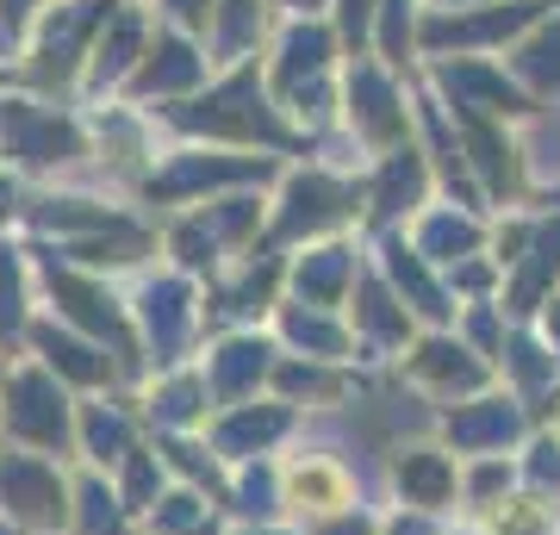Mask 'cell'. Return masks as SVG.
Here are the masks:
<instances>
[{"mask_svg": "<svg viewBox=\"0 0 560 535\" xmlns=\"http://www.w3.org/2000/svg\"><path fill=\"white\" fill-rule=\"evenodd\" d=\"M81 523H88V535H106L119 523V504L106 498V486H81Z\"/></svg>", "mask_w": 560, "mask_h": 535, "instance_id": "38", "label": "cell"}, {"mask_svg": "<svg viewBox=\"0 0 560 535\" xmlns=\"http://www.w3.org/2000/svg\"><path fill=\"white\" fill-rule=\"evenodd\" d=\"M318 535H368V516H337V523H324Z\"/></svg>", "mask_w": 560, "mask_h": 535, "instance_id": "50", "label": "cell"}, {"mask_svg": "<svg viewBox=\"0 0 560 535\" xmlns=\"http://www.w3.org/2000/svg\"><path fill=\"white\" fill-rule=\"evenodd\" d=\"M405 7H411V0H381V13H386V32H381L386 57H405V32H411V20H405Z\"/></svg>", "mask_w": 560, "mask_h": 535, "instance_id": "44", "label": "cell"}, {"mask_svg": "<svg viewBox=\"0 0 560 535\" xmlns=\"http://www.w3.org/2000/svg\"><path fill=\"white\" fill-rule=\"evenodd\" d=\"M138 44H143L138 13H113V32H106V44L94 50V88L119 81L125 69H131V57H138Z\"/></svg>", "mask_w": 560, "mask_h": 535, "instance_id": "22", "label": "cell"}, {"mask_svg": "<svg viewBox=\"0 0 560 535\" xmlns=\"http://www.w3.org/2000/svg\"><path fill=\"white\" fill-rule=\"evenodd\" d=\"M175 125L187 131H212V138H261V143H287L280 119L261 106V88L256 75H231L224 88H212L206 100L194 106H175Z\"/></svg>", "mask_w": 560, "mask_h": 535, "instance_id": "1", "label": "cell"}, {"mask_svg": "<svg viewBox=\"0 0 560 535\" xmlns=\"http://www.w3.org/2000/svg\"><path fill=\"white\" fill-rule=\"evenodd\" d=\"M38 224H50V231H119L125 219H106V212L81 206V199H44Z\"/></svg>", "mask_w": 560, "mask_h": 535, "instance_id": "31", "label": "cell"}, {"mask_svg": "<svg viewBox=\"0 0 560 535\" xmlns=\"http://www.w3.org/2000/svg\"><path fill=\"white\" fill-rule=\"evenodd\" d=\"M342 280H349V249H318L300 261V299H312V305H330Z\"/></svg>", "mask_w": 560, "mask_h": 535, "instance_id": "24", "label": "cell"}, {"mask_svg": "<svg viewBox=\"0 0 560 535\" xmlns=\"http://www.w3.org/2000/svg\"><path fill=\"white\" fill-rule=\"evenodd\" d=\"M88 455H94V461L131 455V430H125L119 411H88Z\"/></svg>", "mask_w": 560, "mask_h": 535, "instance_id": "32", "label": "cell"}, {"mask_svg": "<svg viewBox=\"0 0 560 535\" xmlns=\"http://www.w3.org/2000/svg\"><path fill=\"white\" fill-rule=\"evenodd\" d=\"M393 535H430V530H423V523H399Z\"/></svg>", "mask_w": 560, "mask_h": 535, "instance_id": "57", "label": "cell"}, {"mask_svg": "<svg viewBox=\"0 0 560 535\" xmlns=\"http://www.w3.org/2000/svg\"><path fill=\"white\" fill-rule=\"evenodd\" d=\"M529 474H536V486H555V479H560V449H555V442H536Z\"/></svg>", "mask_w": 560, "mask_h": 535, "instance_id": "47", "label": "cell"}, {"mask_svg": "<svg viewBox=\"0 0 560 535\" xmlns=\"http://www.w3.org/2000/svg\"><path fill=\"white\" fill-rule=\"evenodd\" d=\"M25 7H32V0H0V20H7V32L25 20Z\"/></svg>", "mask_w": 560, "mask_h": 535, "instance_id": "54", "label": "cell"}, {"mask_svg": "<svg viewBox=\"0 0 560 535\" xmlns=\"http://www.w3.org/2000/svg\"><path fill=\"white\" fill-rule=\"evenodd\" d=\"M268 287H275V261H261L256 275L243 280V287H231V293H224V312H261Z\"/></svg>", "mask_w": 560, "mask_h": 535, "instance_id": "37", "label": "cell"}, {"mask_svg": "<svg viewBox=\"0 0 560 535\" xmlns=\"http://www.w3.org/2000/svg\"><path fill=\"white\" fill-rule=\"evenodd\" d=\"M499 486H504V474H499V467H480V479H474V492H480V498H492Z\"/></svg>", "mask_w": 560, "mask_h": 535, "instance_id": "52", "label": "cell"}, {"mask_svg": "<svg viewBox=\"0 0 560 535\" xmlns=\"http://www.w3.org/2000/svg\"><path fill=\"white\" fill-rule=\"evenodd\" d=\"M555 268H560V219L536 231V243H529V261H523L517 287H511V305H517V312H529V305H536V293L555 280Z\"/></svg>", "mask_w": 560, "mask_h": 535, "instance_id": "17", "label": "cell"}, {"mask_svg": "<svg viewBox=\"0 0 560 535\" xmlns=\"http://www.w3.org/2000/svg\"><path fill=\"white\" fill-rule=\"evenodd\" d=\"M442 88L455 94V106H492V113H523V94L511 88L504 75L480 69V62H455V69H442Z\"/></svg>", "mask_w": 560, "mask_h": 535, "instance_id": "10", "label": "cell"}, {"mask_svg": "<svg viewBox=\"0 0 560 535\" xmlns=\"http://www.w3.org/2000/svg\"><path fill=\"white\" fill-rule=\"evenodd\" d=\"M368 20H374V0H342V38L349 44L368 38Z\"/></svg>", "mask_w": 560, "mask_h": 535, "instance_id": "46", "label": "cell"}, {"mask_svg": "<svg viewBox=\"0 0 560 535\" xmlns=\"http://www.w3.org/2000/svg\"><path fill=\"white\" fill-rule=\"evenodd\" d=\"M423 194V162L411 156V150H399V156L381 168V187H374V219H393V212H405V206H418Z\"/></svg>", "mask_w": 560, "mask_h": 535, "instance_id": "18", "label": "cell"}, {"mask_svg": "<svg viewBox=\"0 0 560 535\" xmlns=\"http://www.w3.org/2000/svg\"><path fill=\"white\" fill-rule=\"evenodd\" d=\"M200 81V57H194V44L187 38H162L156 50H150V62H143L138 88L143 94H175V88H194Z\"/></svg>", "mask_w": 560, "mask_h": 535, "instance_id": "13", "label": "cell"}, {"mask_svg": "<svg viewBox=\"0 0 560 535\" xmlns=\"http://www.w3.org/2000/svg\"><path fill=\"white\" fill-rule=\"evenodd\" d=\"M536 20V7L529 0H517V7H492V13H474V20H430L423 25V44L430 50H448V44H492V38H511L517 25Z\"/></svg>", "mask_w": 560, "mask_h": 535, "instance_id": "9", "label": "cell"}, {"mask_svg": "<svg viewBox=\"0 0 560 535\" xmlns=\"http://www.w3.org/2000/svg\"><path fill=\"white\" fill-rule=\"evenodd\" d=\"M69 256L75 261H131V256H143V237L131 224H119V231H106L94 243H69Z\"/></svg>", "mask_w": 560, "mask_h": 535, "instance_id": "34", "label": "cell"}, {"mask_svg": "<svg viewBox=\"0 0 560 535\" xmlns=\"http://www.w3.org/2000/svg\"><path fill=\"white\" fill-rule=\"evenodd\" d=\"M280 430H287V411L280 405H268V411H237L219 423V449L224 455H243V449H261V442H275Z\"/></svg>", "mask_w": 560, "mask_h": 535, "instance_id": "23", "label": "cell"}, {"mask_svg": "<svg viewBox=\"0 0 560 535\" xmlns=\"http://www.w3.org/2000/svg\"><path fill=\"white\" fill-rule=\"evenodd\" d=\"M212 231H206V224H180L175 231V249H180V261H194V268H200V261H212Z\"/></svg>", "mask_w": 560, "mask_h": 535, "instance_id": "43", "label": "cell"}, {"mask_svg": "<svg viewBox=\"0 0 560 535\" xmlns=\"http://www.w3.org/2000/svg\"><path fill=\"white\" fill-rule=\"evenodd\" d=\"M194 411H200V386H194V380H180V386L156 393V417H162V423H187Z\"/></svg>", "mask_w": 560, "mask_h": 535, "instance_id": "39", "label": "cell"}, {"mask_svg": "<svg viewBox=\"0 0 560 535\" xmlns=\"http://www.w3.org/2000/svg\"><path fill=\"white\" fill-rule=\"evenodd\" d=\"M330 57V32L324 25H293L280 44V88H300V75H318Z\"/></svg>", "mask_w": 560, "mask_h": 535, "instance_id": "20", "label": "cell"}, {"mask_svg": "<svg viewBox=\"0 0 560 535\" xmlns=\"http://www.w3.org/2000/svg\"><path fill=\"white\" fill-rule=\"evenodd\" d=\"M237 511H249V516L275 511V479H268V467H256V474L243 479V504H237Z\"/></svg>", "mask_w": 560, "mask_h": 535, "instance_id": "42", "label": "cell"}, {"mask_svg": "<svg viewBox=\"0 0 560 535\" xmlns=\"http://www.w3.org/2000/svg\"><path fill=\"white\" fill-rule=\"evenodd\" d=\"M287 337L312 349V356H342V330L337 324H324L318 312H287Z\"/></svg>", "mask_w": 560, "mask_h": 535, "instance_id": "33", "label": "cell"}, {"mask_svg": "<svg viewBox=\"0 0 560 535\" xmlns=\"http://www.w3.org/2000/svg\"><path fill=\"white\" fill-rule=\"evenodd\" d=\"M517 69H523V81H536V88H560V25H548L541 38L523 44Z\"/></svg>", "mask_w": 560, "mask_h": 535, "instance_id": "28", "label": "cell"}, {"mask_svg": "<svg viewBox=\"0 0 560 535\" xmlns=\"http://www.w3.org/2000/svg\"><path fill=\"white\" fill-rule=\"evenodd\" d=\"M143 317H150V337H156L162 356L180 349V337H187V287L180 280H156L143 293Z\"/></svg>", "mask_w": 560, "mask_h": 535, "instance_id": "16", "label": "cell"}, {"mask_svg": "<svg viewBox=\"0 0 560 535\" xmlns=\"http://www.w3.org/2000/svg\"><path fill=\"white\" fill-rule=\"evenodd\" d=\"M548 337L560 342V305H555V312H548Z\"/></svg>", "mask_w": 560, "mask_h": 535, "instance_id": "56", "label": "cell"}, {"mask_svg": "<svg viewBox=\"0 0 560 535\" xmlns=\"http://www.w3.org/2000/svg\"><path fill=\"white\" fill-rule=\"evenodd\" d=\"M38 349H44V361H50L57 374L81 380V386H101V380H106V356H101V349H94V342H75L69 330H57V324H44V330H38Z\"/></svg>", "mask_w": 560, "mask_h": 535, "instance_id": "15", "label": "cell"}, {"mask_svg": "<svg viewBox=\"0 0 560 535\" xmlns=\"http://www.w3.org/2000/svg\"><path fill=\"white\" fill-rule=\"evenodd\" d=\"M249 224H256V199H224L206 231H212V237H243Z\"/></svg>", "mask_w": 560, "mask_h": 535, "instance_id": "40", "label": "cell"}, {"mask_svg": "<svg viewBox=\"0 0 560 535\" xmlns=\"http://www.w3.org/2000/svg\"><path fill=\"white\" fill-rule=\"evenodd\" d=\"M280 386L287 393H324V374L318 368H280Z\"/></svg>", "mask_w": 560, "mask_h": 535, "instance_id": "48", "label": "cell"}, {"mask_svg": "<svg viewBox=\"0 0 560 535\" xmlns=\"http://www.w3.org/2000/svg\"><path fill=\"white\" fill-rule=\"evenodd\" d=\"M342 212H349V187L330 175H300L293 187H287V206H280L275 219V237H312V231H324V224H337Z\"/></svg>", "mask_w": 560, "mask_h": 535, "instance_id": "4", "label": "cell"}, {"mask_svg": "<svg viewBox=\"0 0 560 535\" xmlns=\"http://www.w3.org/2000/svg\"><path fill=\"white\" fill-rule=\"evenodd\" d=\"M268 175V156H180L168 175L150 181V194L180 199V194H200V187H231V181H261Z\"/></svg>", "mask_w": 560, "mask_h": 535, "instance_id": "7", "label": "cell"}, {"mask_svg": "<svg viewBox=\"0 0 560 535\" xmlns=\"http://www.w3.org/2000/svg\"><path fill=\"white\" fill-rule=\"evenodd\" d=\"M25 305H20V261L13 249H0V337H20Z\"/></svg>", "mask_w": 560, "mask_h": 535, "instance_id": "35", "label": "cell"}, {"mask_svg": "<svg viewBox=\"0 0 560 535\" xmlns=\"http://www.w3.org/2000/svg\"><path fill=\"white\" fill-rule=\"evenodd\" d=\"M418 368L436 380V386H455V393H474V386H480V361H467L455 342H423Z\"/></svg>", "mask_w": 560, "mask_h": 535, "instance_id": "25", "label": "cell"}, {"mask_svg": "<svg viewBox=\"0 0 560 535\" xmlns=\"http://www.w3.org/2000/svg\"><path fill=\"white\" fill-rule=\"evenodd\" d=\"M386 275H393V287H399L411 305H418L423 317H448V305H442V293H436V280L423 275V261L405 249V243H386Z\"/></svg>", "mask_w": 560, "mask_h": 535, "instance_id": "19", "label": "cell"}, {"mask_svg": "<svg viewBox=\"0 0 560 535\" xmlns=\"http://www.w3.org/2000/svg\"><path fill=\"white\" fill-rule=\"evenodd\" d=\"M256 32H261L256 0H219V50H224V57L249 50V38H256Z\"/></svg>", "mask_w": 560, "mask_h": 535, "instance_id": "30", "label": "cell"}, {"mask_svg": "<svg viewBox=\"0 0 560 535\" xmlns=\"http://www.w3.org/2000/svg\"><path fill=\"white\" fill-rule=\"evenodd\" d=\"M168 455H175V461H180V467H187L194 479H206V486H212V461H200V449H180V442H175Z\"/></svg>", "mask_w": 560, "mask_h": 535, "instance_id": "49", "label": "cell"}, {"mask_svg": "<svg viewBox=\"0 0 560 535\" xmlns=\"http://www.w3.org/2000/svg\"><path fill=\"white\" fill-rule=\"evenodd\" d=\"M405 492L418 498V504H442V498H448V486H455V479H448V467H442V455H405Z\"/></svg>", "mask_w": 560, "mask_h": 535, "instance_id": "29", "label": "cell"}, {"mask_svg": "<svg viewBox=\"0 0 560 535\" xmlns=\"http://www.w3.org/2000/svg\"><path fill=\"white\" fill-rule=\"evenodd\" d=\"M467 150H474V162H480V175H486L492 194H511V187H517V162H511L504 138L486 119H467Z\"/></svg>", "mask_w": 560, "mask_h": 535, "instance_id": "21", "label": "cell"}, {"mask_svg": "<svg viewBox=\"0 0 560 535\" xmlns=\"http://www.w3.org/2000/svg\"><path fill=\"white\" fill-rule=\"evenodd\" d=\"M349 100H355V119L368 138H399V94H393V81L381 69H355Z\"/></svg>", "mask_w": 560, "mask_h": 535, "instance_id": "12", "label": "cell"}, {"mask_svg": "<svg viewBox=\"0 0 560 535\" xmlns=\"http://www.w3.org/2000/svg\"><path fill=\"white\" fill-rule=\"evenodd\" d=\"M517 430H523V417L511 411L504 398H486V405H474V411L448 417V437H455L460 449H504Z\"/></svg>", "mask_w": 560, "mask_h": 535, "instance_id": "11", "label": "cell"}, {"mask_svg": "<svg viewBox=\"0 0 560 535\" xmlns=\"http://www.w3.org/2000/svg\"><path fill=\"white\" fill-rule=\"evenodd\" d=\"M261 374H268V342H256V337L224 342L219 361H212V386H219V398H243Z\"/></svg>", "mask_w": 560, "mask_h": 535, "instance_id": "14", "label": "cell"}, {"mask_svg": "<svg viewBox=\"0 0 560 535\" xmlns=\"http://www.w3.org/2000/svg\"><path fill=\"white\" fill-rule=\"evenodd\" d=\"M293 7H305V13H312V7H318V0H293Z\"/></svg>", "mask_w": 560, "mask_h": 535, "instance_id": "58", "label": "cell"}, {"mask_svg": "<svg viewBox=\"0 0 560 535\" xmlns=\"http://www.w3.org/2000/svg\"><path fill=\"white\" fill-rule=\"evenodd\" d=\"M0 138H7V150L20 162H32V168L81 156L75 125L57 119V113H38V106H0Z\"/></svg>", "mask_w": 560, "mask_h": 535, "instance_id": "2", "label": "cell"}, {"mask_svg": "<svg viewBox=\"0 0 560 535\" xmlns=\"http://www.w3.org/2000/svg\"><path fill=\"white\" fill-rule=\"evenodd\" d=\"M50 293H57V305L75 324H88L94 337H113V349L125 356V368H131V330H125V317H119V305L101 293V287H88V280H75V275H62L57 261H50Z\"/></svg>", "mask_w": 560, "mask_h": 535, "instance_id": "6", "label": "cell"}, {"mask_svg": "<svg viewBox=\"0 0 560 535\" xmlns=\"http://www.w3.org/2000/svg\"><path fill=\"white\" fill-rule=\"evenodd\" d=\"M504 361L517 368V380H523V386H529V393H541V386L555 380V361L541 356L536 342H511V349H504Z\"/></svg>", "mask_w": 560, "mask_h": 535, "instance_id": "36", "label": "cell"}, {"mask_svg": "<svg viewBox=\"0 0 560 535\" xmlns=\"http://www.w3.org/2000/svg\"><path fill=\"white\" fill-rule=\"evenodd\" d=\"M101 20H106L101 0H75V7H62L57 20H50V32H44L38 81H62V75H69V69H75V57H81V38H88Z\"/></svg>", "mask_w": 560, "mask_h": 535, "instance_id": "8", "label": "cell"}, {"mask_svg": "<svg viewBox=\"0 0 560 535\" xmlns=\"http://www.w3.org/2000/svg\"><path fill=\"white\" fill-rule=\"evenodd\" d=\"M480 249V231H474V219H455V212H442V219L423 224V256L436 261H460Z\"/></svg>", "mask_w": 560, "mask_h": 535, "instance_id": "26", "label": "cell"}, {"mask_svg": "<svg viewBox=\"0 0 560 535\" xmlns=\"http://www.w3.org/2000/svg\"><path fill=\"white\" fill-rule=\"evenodd\" d=\"M474 337H480L486 349H492V342H499V324H492V312H480V317H474Z\"/></svg>", "mask_w": 560, "mask_h": 535, "instance_id": "53", "label": "cell"}, {"mask_svg": "<svg viewBox=\"0 0 560 535\" xmlns=\"http://www.w3.org/2000/svg\"><path fill=\"white\" fill-rule=\"evenodd\" d=\"M355 312H361V324H368L381 342H405V312L393 305V293H386L381 280H368V287H361V305H355Z\"/></svg>", "mask_w": 560, "mask_h": 535, "instance_id": "27", "label": "cell"}, {"mask_svg": "<svg viewBox=\"0 0 560 535\" xmlns=\"http://www.w3.org/2000/svg\"><path fill=\"white\" fill-rule=\"evenodd\" d=\"M168 7H175L180 25H200V20H206V0H168Z\"/></svg>", "mask_w": 560, "mask_h": 535, "instance_id": "51", "label": "cell"}, {"mask_svg": "<svg viewBox=\"0 0 560 535\" xmlns=\"http://www.w3.org/2000/svg\"><path fill=\"white\" fill-rule=\"evenodd\" d=\"M131 467H125V498L131 504H143V498L156 492V455H125Z\"/></svg>", "mask_w": 560, "mask_h": 535, "instance_id": "41", "label": "cell"}, {"mask_svg": "<svg viewBox=\"0 0 560 535\" xmlns=\"http://www.w3.org/2000/svg\"><path fill=\"white\" fill-rule=\"evenodd\" d=\"M156 523H162L168 535H175V530H187V523H200V498H187V492H180V498H168Z\"/></svg>", "mask_w": 560, "mask_h": 535, "instance_id": "45", "label": "cell"}, {"mask_svg": "<svg viewBox=\"0 0 560 535\" xmlns=\"http://www.w3.org/2000/svg\"><path fill=\"white\" fill-rule=\"evenodd\" d=\"M7 423H13L25 442H38V449H62V442H69L62 393L44 374H20L13 386H7Z\"/></svg>", "mask_w": 560, "mask_h": 535, "instance_id": "3", "label": "cell"}, {"mask_svg": "<svg viewBox=\"0 0 560 535\" xmlns=\"http://www.w3.org/2000/svg\"><path fill=\"white\" fill-rule=\"evenodd\" d=\"M0 498L25 516V523H62V479L57 467H44V461H0Z\"/></svg>", "mask_w": 560, "mask_h": 535, "instance_id": "5", "label": "cell"}, {"mask_svg": "<svg viewBox=\"0 0 560 535\" xmlns=\"http://www.w3.org/2000/svg\"><path fill=\"white\" fill-rule=\"evenodd\" d=\"M13 212V181H0V219Z\"/></svg>", "mask_w": 560, "mask_h": 535, "instance_id": "55", "label": "cell"}, {"mask_svg": "<svg viewBox=\"0 0 560 535\" xmlns=\"http://www.w3.org/2000/svg\"><path fill=\"white\" fill-rule=\"evenodd\" d=\"M194 535H212V530H194Z\"/></svg>", "mask_w": 560, "mask_h": 535, "instance_id": "59", "label": "cell"}]
</instances>
